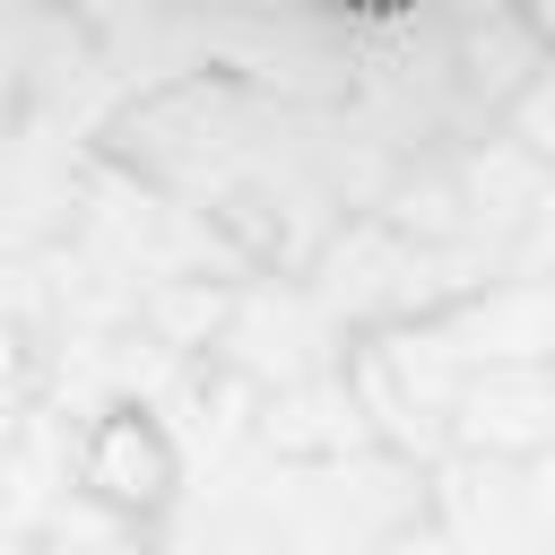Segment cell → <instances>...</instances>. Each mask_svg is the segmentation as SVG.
Segmentation results:
<instances>
[{
  "label": "cell",
  "mask_w": 555,
  "mask_h": 555,
  "mask_svg": "<svg viewBox=\"0 0 555 555\" xmlns=\"http://www.w3.org/2000/svg\"><path fill=\"white\" fill-rule=\"evenodd\" d=\"M338 9H364V17H390V9H416V0H338Z\"/></svg>",
  "instance_id": "1"
}]
</instances>
